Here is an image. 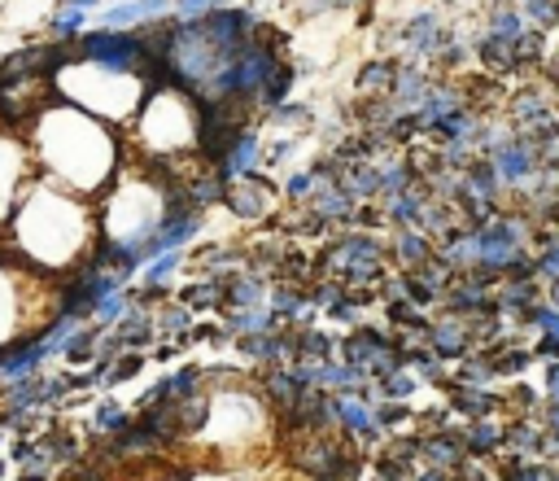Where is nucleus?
Here are the masks:
<instances>
[{
	"instance_id": "nucleus-12",
	"label": "nucleus",
	"mask_w": 559,
	"mask_h": 481,
	"mask_svg": "<svg viewBox=\"0 0 559 481\" xmlns=\"http://www.w3.org/2000/svg\"><path fill=\"white\" fill-rule=\"evenodd\" d=\"M84 27H88V13H79V9H57V18L49 22V31H52L57 44H79Z\"/></svg>"
},
{
	"instance_id": "nucleus-10",
	"label": "nucleus",
	"mask_w": 559,
	"mask_h": 481,
	"mask_svg": "<svg viewBox=\"0 0 559 481\" xmlns=\"http://www.w3.org/2000/svg\"><path fill=\"white\" fill-rule=\"evenodd\" d=\"M132 425H136V416H132L123 403H114V398H101V403L92 407V429H97L101 437H118V433H127Z\"/></svg>"
},
{
	"instance_id": "nucleus-20",
	"label": "nucleus",
	"mask_w": 559,
	"mask_h": 481,
	"mask_svg": "<svg viewBox=\"0 0 559 481\" xmlns=\"http://www.w3.org/2000/svg\"><path fill=\"white\" fill-rule=\"evenodd\" d=\"M389 79H394V66H385V61H376V66H367V70L358 75L363 88H371V84H389Z\"/></svg>"
},
{
	"instance_id": "nucleus-22",
	"label": "nucleus",
	"mask_w": 559,
	"mask_h": 481,
	"mask_svg": "<svg viewBox=\"0 0 559 481\" xmlns=\"http://www.w3.org/2000/svg\"><path fill=\"white\" fill-rule=\"evenodd\" d=\"M180 350H184V346H180V341H162V346H157V350H153V359H157V364H171V359H175V355H180Z\"/></svg>"
},
{
	"instance_id": "nucleus-9",
	"label": "nucleus",
	"mask_w": 559,
	"mask_h": 481,
	"mask_svg": "<svg viewBox=\"0 0 559 481\" xmlns=\"http://www.w3.org/2000/svg\"><path fill=\"white\" fill-rule=\"evenodd\" d=\"M193 307H184V302H162V311L153 316L157 320V333H162V341H180V337H188L193 333Z\"/></svg>"
},
{
	"instance_id": "nucleus-4",
	"label": "nucleus",
	"mask_w": 559,
	"mask_h": 481,
	"mask_svg": "<svg viewBox=\"0 0 559 481\" xmlns=\"http://www.w3.org/2000/svg\"><path fill=\"white\" fill-rule=\"evenodd\" d=\"M262 136H258V127H245L236 140H232V149L223 154V162H219V171L228 175V180H250V175H258L262 171Z\"/></svg>"
},
{
	"instance_id": "nucleus-18",
	"label": "nucleus",
	"mask_w": 559,
	"mask_h": 481,
	"mask_svg": "<svg viewBox=\"0 0 559 481\" xmlns=\"http://www.w3.org/2000/svg\"><path fill=\"white\" fill-rule=\"evenodd\" d=\"M232 0H175V13L180 18H205V13H214V9H228Z\"/></svg>"
},
{
	"instance_id": "nucleus-17",
	"label": "nucleus",
	"mask_w": 559,
	"mask_h": 481,
	"mask_svg": "<svg viewBox=\"0 0 559 481\" xmlns=\"http://www.w3.org/2000/svg\"><path fill=\"white\" fill-rule=\"evenodd\" d=\"M315 114H310V106H302V101H284V106L271 114V123L276 127H298V123H310Z\"/></svg>"
},
{
	"instance_id": "nucleus-3",
	"label": "nucleus",
	"mask_w": 559,
	"mask_h": 481,
	"mask_svg": "<svg viewBox=\"0 0 559 481\" xmlns=\"http://www.w3.org/2000/svg\"><path fill=\"white\" fill-rule=\"evenodd\" d=\"M175 9V0H123V4H109L101 9V22L105 31H127V27H149L157 18H166Z\"/></svg>"
},
{
	"instance_id": "nucleus-2",
	"label": "nucleus",
	"mask_w": 559,
	"mask_h": 481,
	"mask_svg": "<svg viewBox=\"0 0 559 481\" xmlns=\"http://www.w3.org/2000/svg\"><path fill=\"white\" fill-rule=\"evenodd\" d=\"M276 202H280V184L267 180L262 171L250 175V180H232V188H228V211L236 219H245V223H262Z\"/></svg>"
},
{
	"instance_id": "nucleus-6",
	"label": "nucleus",
	"mask_w": 559,
	"mask_h": 481,
	"mask_svg": "<svg viewBox=\"0 0 559 481\" xmlns=\"http://www.w3.org/2000/svg\"><path fill=\"white\" fill-rule=\"evenodd\" d=\"M197 232H202V211L162 219V228H157V254H175V250H184Z\"/></svg>"
},
{
	"instance_id": "nucleus-7",
	"label": "nucleus",
	"mask_w": 559,
	"mask_h": 481,
	"mask_svg": "<svg viewBox=\"0 0 559 481\" xmlns=\"http://www.w3.org/2000/svg\"><path fill=\"white\" fill-rule=\"evenodd\" d=\"M101 337H105V328L97 320L75 328L70 341H66V364H70V368H92V364L101 359Z\"/></svg>"
},
{
	"instance_id": "nucleus-19",
	"label": "nucleus",
	"mask_w": 559,
	"mask_h": 481,
	"mask_svg": "<svg viewBox=\"0 0 559 481\" xmlns=\"http://www.w3.org/2000/svg\"><path fill=\"white\" fill-rule=\"evenodd\" d=\"M293 149H298V140H293V136H284V140H276V145H271V149L262 154V166H267V171H280L284 162L293 158Z\"/></svg>"
},
{
	"instance_id": "nucleus-8",
	"label": "nucleus",
	"mask_w": 559,
	"mask_h": 481,
	"mask_svg": "<svg viewBox=\"0 0 559 481\" xmlns=\"http://www.w3.org/2000/svg\"><path fill=\"white\" fill-rule=\"evenodd\" d=\"M175 302H184V307H193V311H228V293H223V285L219 280H193V285H184V289H175Z\"/></svg>"
},
{
	"instance_id": "nucleus-21",
	"label": "nucleus",
	"mask_w": 559,
	"mask_h": 481,
	"mask_svg": "<svg viewBox=\"0 0 559 481\" xmlns=\"http://www.w3.org/2000/svg\"><path fill=\"white\" fill-rule=\"evenodd\" d=\"M403 416H407V412H403V407H394V403H385V407H376V421H380V425H398Z\"/></svg>"
},
{
	"instance_id": "nucleus-14",
	"label": "nucleus",
	"mask_w": 559,
	"mask_h": 481,
	"mask_svg": "<svg viewBox=\"0 0 559 481\" xmlns=\"http://www.w3.org/2000/svg\"><path fill=\"white\" fill-rule=\"evenodd\" d=\"M136 373H145V350H132V355H123L109 373L101 376V389H114V385H123V381H132Z\"/></svg>"
},
{
	"instance_id": "nucleus-11",
	"label": "nucleus",
	"mask_w": 559,
	"mask_h": 481,
	"mask_svg": "<svg viewBox=\"0 0 559 481\" xmlns=\"http://www.w3.org/2000/svg\"><path fill=\"white\" fill-rule=\"evenodd\" d=\"M44 446H49L52 464H79L84 460V442H79V433H70V429H57V433H49L44 437Z\"/></svg>"
},
{
	"instance_id": "nucleus-16",
	"label": "nucleus",
	"mask_w": 559,
	"mask_h": 481,
	"mask_svg": "<svg viewBox=\"0 0 559 481\" xmlns=\"http://www.w3.org/2000/svg\"><path fill=\"white\" fill-rule=\"evenodd\" d=\"M310 193H315V171H298V175H289L284 180V197L289 202H310Z\"/></svg>"
},
{
	"instance_id": "nucleus-15",
	"label": "nucleus",
	"mask_w": 559,
	"mask_h": 481,
	"mask_svg": "<svg viewBox=\"0 0 559 481\" xmlns=\"http://www.w3.org/2000/svg\"><path fill=\"white\" fill-rule=\"evenodd\" d=\"M127 311H132V293L123 289V293H109V298H105L101 307H97V316H92V320L101 324V328H118V320H123Z\"/></svg>"
},
{
	"instance_id": "nucleus-5",
	"label": "nucleus",
	"mask_w": 559,
	"mask_h": 481,
	"mask_svg": "<svg viewBox=\"0 0 559 481\" xmlns=\"http://www.w3.org/2000/svg\"><path fill=\"white\" fill-rule=\"evenodd\" d=\"M258 389L267 394V403L280 412V416H289L298 403H302L306 394L298 389V381H293V373L289 368H271V373H258Z\"/></svg>"
},
{
	"instance_id": "nucleus-1",
	"label": "nucleus",
	"mask_w": 559,
	"mask_h": 481,
	"mask_svg": "<svg viewBox=\"0 0 559 481\" xmlns=\"http://www.w3.org/2000/svg\"><path fill=\"white\" fill-rule=\"evenodd\" d=\"M75 61H88L105 75H140L145 70V40L132 31H105L92 27L79 36L75 44Z\"/></svg>"
},
{
	"instance_id": "nucleus-13",
	"label": "nucleus",
	"mask_w": 559,
	"mask_h": 481,
	"mask_svg": "<svg viewBox=\"0 0 559 481\" xmlns=\"http://www.w3.org/2000/svg\"><path fill=\"white\" fill-rule=\"evenodd\" d=\"M180 268H184V250L162 254V259H153L149 268H140V285H171V276Z\"/></svg>"
},
{
	"instance_id": "nucleus-24",
	"label": "nucleus",
	"mask_w": 559,
	"mask_h": 481,
	"mask_svg": "<svg viewBox=\"0 0 559 481\" xmlns=\"http://www.w3.org/2000/svg\"><path fill=\"white\" fill-rule=\"evenodd\" d=\"M0 481H4V464H0Z\"/></svg>"
},
{
	"instance_id": "nucleus-23",
	"label": "nucleus",
	"mask_w": 559,
	"mask_h": 481,
	"mask_svg": "<svg viewBox=\"0 0 559 481\" xmlns=\"http://www.w3.org/2000/svg\"><path fill=\"white\" fill-rule=\"evenodd\" d=\"M105 0H61V9H79V13H92V9H101Z\"/></svg>"
}]
</instances>
